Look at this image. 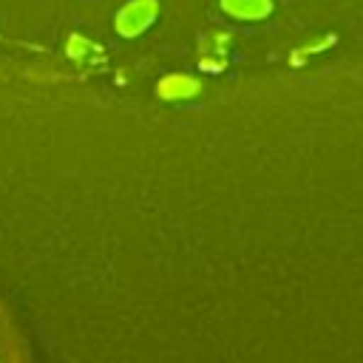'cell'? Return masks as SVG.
Segmentation results:
<instances>
[{"mask_svg":"<svg viewBox=\"0 0 363 363\" xmlns=\"http://www.w3.org/2000/svg\"><path fill=\"white\" fill-rule=\"evenodd\" d=\"M199 91H201L199 79H193V77H187V74H167V77L156 85V94H159L162 99H190V96H196Z\"/></svg>","mask_w":363,"mask_h":363,"instance_id":"3957f363","label":"cell"},{"mask_svg":"<svg viewBox=\"0 0 363 363\" xmlns=\"http://www.w3.org/2000/svg\"><path fill=\"white\" fill-rule=\"evenodd\" d=\"M218 3L227 17L244 23H258L272 14V0H218Z\"/></svg>","mask_w":363,"mask_h":363,"instance_id":"7a4b0ae2","label":"cell"},{"mask_svg":"<svg viewBox=\"0 0 363 363\" xmlns=\"http://www.w3.org/2000/svg\"><path fill=\"white\" fill-rule=\"evenodd\" d=\"M88 45H91L88 40H82L79 34H74V37L68 40V45H65V54H68V57H74V60H79V57H82V51H85Z\"/></svg>","mask_w":363,"mask_h":363,"instance_id":"277c9868","label":"cell"},{"mask_svg":"<svg viewBox=\"0 0 363 363\" xmlns=\"http://www.w3.org/2000/svg\"><path fill=\"white\" fill-rule=\"evenodd\" d=\"M156 17H159V0H128L113 17V28L119 37L136 40L156 23Z\"/></svg>","mask_w":363,"mask_h":363,"instance_id":"6da1fadb","label":"cell"}]
</instances>
